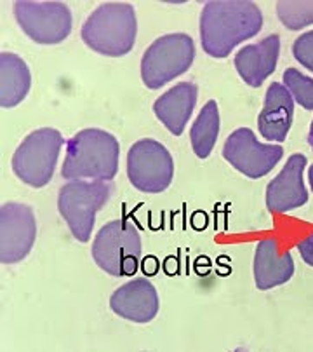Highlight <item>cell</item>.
Returning a JSON list of instances; mask_svg holds the SVG:
<instances>
[{
    "label": "cell",
    "instance_id": "cell-10",
    "mask_svg": "<svg viewBox=\"0 0 313 352\" xmlns=\"http://www.w3.org/2000/svg\"><path fill=\"white\" fill-rule=\"evenodd\" d=\"M282 155V146L261 143L249 128L235 129L223 145V157L227 162L251 180L268 175Z\"/></svg>",
    "mask_w": 313,
    "mask_h": 352
},
{
    "label": "cell",
    "instance_id": "cell-14",
    "mask_svg": "<svg viewBox=\"0 0 313 352\" xmlns=\"http://www.w3.org/2000/svg\"><path fill=\"white\" fill-rule=\"evenodd\" d=\"M280 54V37L268 35L256 44L244 45L235 54L233 65L240 79L251 87H259L275 72Z\"/></svg>",
    "mask_w": 313,
    "mask_h": 352
},
{
    "label": "cell",
    "instance_id": "cell-18",
    "mask_svg": "<svg viewBox=\"0 0 313 352\" xmlns=\"http://www.w3.org/2000/svg\"><path fill=\"white\" fill-rule=\"evenodd\" d=\"M32 74L23 58L14 53H0V107L14 109L30 93Z\"/></svg>",
    "mask_w": 313,
    "mask_h": 352
},
{
    "label": "cell",
    "instance_id": "cell-15",
    "mask_svg": "<svg viewBox=\"0 0 313 352\" xmlns=\"http://www.w3.org/2000/svg\"><path fill=\"white\" fill-rule=\"evenodd\" d=\"M294 119V100L287 87L280 82H272L265 94V103L257 117L261 136L270 143L286 142Z\"/></svg>",
    "mask_w": 313,
    "mask_h": 352
},
{
    "label": "cell",
    "instance_id": "cell-20",
    "mask_svg": "<svg viewBox=\"0 0 313 352\" xmlns=\"http://www.w3.org/2000/svg\"><path fill=\"white\" fill-rule=\"evenodd\" d=\"M277 16L289 30H301L313 23V0H280Z\"/></svg>",
    "mask_w": 313,
    "mask_h": 352
},
{
    "label": "cell",
    "instance_id": "cell-3",
    "mask_svg": "<svg viewBox=\"0 0 313 352\" xmlns=\"http://www.w3.org/2000/svg\"><path fill=\"white\" fill-rule=\"evenodd\" d=\"M138 35L135 6L127 2H104L91 12L82 25L80 37L84 44L108 58L126 56L132 51Z\"/></svg>",
    "mask_w": 313,
    "mask_h": 352
},
{
    "label": "cell",
    "instance_id": "cell-2",
    "mask_svg": "<svg viewBox=\"0 0 313 352\" xmlns=\"http://www.w3.org/2000/svg\"><path fill=\"white\" fill-rule=\"evenodd\" d=\"M120 143L97 128L78 131L67 142L61 175L67 180L112 182L119 173Z\"/></svg>",
    "mask_w": 313,
    "mask_h": 352
},
{
    "label": "cell",
    "instance_id": "cell-8",
    "mask_svg": "<svg viewBox=\"0 0 313 352\" xmlns=\"http://www.w3.org/2000/svg\"><path fill=\"white\" fill-rule=\"evenodd\" d=\"M127 178L143 194H161L174 180V159L156 140H139L127 152Z\"/></svg>",
    "mask_w": 313,
    "mask_h": 352
},
{
    "label": "cell",
    "instance_id": "cell-22",
    "mask_svg": "<svg viewBox=\"0 0 313 352\" xmlns=\"http://www.w3.org/2000/svg\"><path fill=\"white\" fill-rule=\"evenodd\" d=\"M292 56L299 65L313 74V30L299 35L292 44Z\"/></svg>",
    "mask_w": 313,
    "mask_h": 352
},
{
    "label": "cell",
    "instance_id": "cell-16",
    "mask_svg": "<svg viewBox=\"0 0 313 352\" xmlns=\"http://www.w3.org/2000/svg\"><path fill=\"white\" fill-rule=\"evenodd\" d=\"M198 87L194 82H179L159 96L153 103V113L169 133L181 136L197 105Z\"/></svg>",
    "mask_w": 313,
    "mask_h": 352
},
{
    "label": "cell",
    "instance_id": "cell-23",
    "mask_svg": "<svg viewBox=\"0 0 313 352\" xmlns=\"http://www.w3.org/2000/svg\"><path fill=\"white\" fill-rule=\"evenodd\" d=\"M298 251L299 255H301L303 262H305L306 265L313 267V234L298 244Z\"/></svg>",
    "mask_w": 313,
    "mask_h": 352
},
{
    "label": "cell",
    "instance_id": "cell-13",
    "mask_svg": "<svg viewBox=\"0 0 313 352\" xmlns=\"http://www.w3.org/2000/svg\"><path fill=\"white\" fill-rule=\"evenodd\" d=\"M110 309L119 318L145 324L156 318L159 309H161V300H159L155 286L148 279L138 278L126 283L112 293Z\"/></svg>",
    "mask_w": 313,
    "mask_h": 352
},
{
    "label": "cell",
    "instance_id": "cell-25",
    "mask_svg": "<svg viewBox=\"0 0 313 352\" xmlns=\"http://www.w3.org/2000/svg\"><path fill=\"white\" fill-rule=\"evenodd\" d=\"M308 182H310V187H312V190H313V166L310 168V171H308Z\"/></svg>",
    "mask_w": 313,
    "mask_h": 352
},
{
    "label": "cell",
    "instance_id": "cell-9",
    "mask_svg": "<svg viewBox=\"0 0 313 352\" xmlns=\"http://www.w3.org/2000/svg\"><path fill=\"white\" fill-rule=\"evenodd\" d=\"M12 9L19 28L37 44H60L70 35L73 18L70 8L63 2L18 0Z\"/></svg>",
    "mask_w": 313,
    "mask_h": 352
},
{
    "label": "cell",
    "instance_id": "cell-19",
    "mask_svg": "<svg viewBox=\"0 0 313 352\" xmlns=\"http://www.w3.org/2000/svg\"><path fill=\"white\" fill-rule=\"evenodd\" d=\"M220 135V107L214 100H209L202 107L190 129V142L198 159H207L214 150Z\"/></svg>",
    "mask_w": 313,
    "mask_h": 352
},
{
    "label": "cell",
    "instance_id": "cell-7",
    "mask_svg": "<svg viewBox=\"0 0 313 352\" xmlns=\"http://www.w3.org/2000/svg\"><path fill=\"white\" fill-rule=\"evenodd\" d=\"M195 60L194 38L187 34H167L150 44L141 58V80L148 89H161L188 72Z\"/></svg>",
    "mask_w": 313,
    "mask_h": 352
},
{
    "label": "cell",
    "instance_id": "cell-5",
    "mask_svg": "<svg viewBox=\"0 0 313 352\" xmlns=\"http://www.w3.org/2000/svg\"><path fill=\"white\" fill-rule=\"evenodd\" d=\"M110 195V182L71 180L60 188L58 211L67 221L75 239L80 243H87L91 239L97 211L106 206Z\"/></svg>",
    "mask_w": 313,
    "mask_h": 352
},
{
    "label": "cell",
    "instance_id": "cell-17",
    "mask_svg": "<svg viewBox=\"0 0 313 352\" xmlns=\"http://www.w3.org/2000/svg\"><path fill=\"white\" fill-rule=\"evenodd\" d=\"M294 274V260L289 251L280 255L275 239H261L254 251V283L261 292L286 285Z\"/></svg>",
    "mask_w": 313,
    "mask_h": 352
},
{
    "label": "cell",
    "instance_id": "cell-11",
    "mask_svg": "<svg viewBox=\"0 0 313 352\" xmlns=\"http://www.w3.org/2000/svg\"><path fill=\"white\" fill-rule=\"evenodd\" d=\"M37 239V220L28 204L4 203L0 206V262L12 265L30 255Z\"/></svg>",
    "mask_w": 313,
    "mask_h": 352
},
{
    "label": "cell",
    "instance_id": "cell-12",
    "mask_svg": "<svg viewBox=\"0 0 313 352\" xmlns=\"http://www.w3.org/2000/svg\"><path fill=\"white\" fill-rule=\"evenodd\" d=\"M306 155L292 154L287 159L282 171L266 187V208L272 213H287L305 206L308 201L303 171L306 168Z\"/></svg>",
    "mask_w": 313,
    "mask_h": 352
},
{
    "label": "cell",
    "instance_id": "cell-6",
    "mask_svg": "<svg viewBox=\"0 0 313 352\" xmlns=\"http://www.w3.org/2000/svg\"><path fill=\"white\" fill-rule=\"evenodd\" d=\"M63 135L54 128H38L26 135L12 155V171L23 184L42 188L52 180L61 148Z\"/></svg>",
    "mask_w": 313,
    "mask_h": 352
},
{
    "label": "cell",
    "instance_id": "cell-21",
    "mask_svg": "<svg viewBox=\"0 0 313 352\" xmlns=\"http://www.w3.org/2000/svg\"><path fill=\"white\" fill-rule=\"evenodd\" d=\"M283 86L291 93L292 100L305 110H313V79L303 75L296 68L283 72Z\"/></svg>",
    "mask_w": 313,
    "mask_h": 352
},
{
    "label": "cell",
    "instance_id": "cell-1",
    "mask_svg": "<svg viewBox=\"0 0 313 352\" xmlns=\"http://www.w3.org/2000/svg\"><path fill=\"white\" fill-rule=\"evenodd\" d=\"M263 28V12L251 0H211L200 14V42L211 58H227Z\"/></svg>",
    "mask_w": 313,
    "mask_h": 352
},
{
    "label": "cell",
    "instance_id": "cell-4",
    "mask_svg": "<svg viewBox=\"0 0 313 352\" xmlns=\"http://www.w3.org/2000/svg\"><path fill=\"white\" fill-rule=\"evenodd\" d=\"M93 260L113 278L136 274L141 260V236L132 221L113 220L103 225L94 237Z\"/></svg>",
    "mask_w": 313,
    "mask_h": 352
},
{
    "label": "cell",
    "instance_id": "cell-24",
    "mask_svg": "<svg viewBox=\"0 0 313 352\" xmlns=\"http://www.w3.org/2000/svg\"><path fill=\"white\" fill-rule=\"evenodd\" d=\"M308 143H310V146H312V150H313V120H312V124H310V133H308Z\"/></svg>",
    "mask_w": 313,
    "mask_h": 352
}]
</instances>
